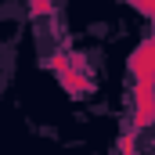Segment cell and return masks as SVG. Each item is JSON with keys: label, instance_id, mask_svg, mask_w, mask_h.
<instances>
[{"label": "cell", "instance_id": "cell-2", "mask_svg": "<svg viewBox=\"0 0 155 155\" xmlns=\"http://www.w3.org/2000/svg\"><path fill=\"white\" fill-rule=\"evenodd\" d=\"M123 155H137V148H134V137H126V141H123Z\"/></svg>", "mask_w": 155, "mask_h": 155}, {"label": "cell", "instance_id": "cell-1", "mask_svg": "<svg viewBox=\"0 0 155 155\" xmlns=\"http://www.w3.org/2000/svg\"><path fill=\"white\" fill-rule=\"evenodd\" d=\"M33 7H36V15H47L51 11V0H33Z\"/></svg>", "mask_w": 155, "mask_h": 155}]
</instances>
